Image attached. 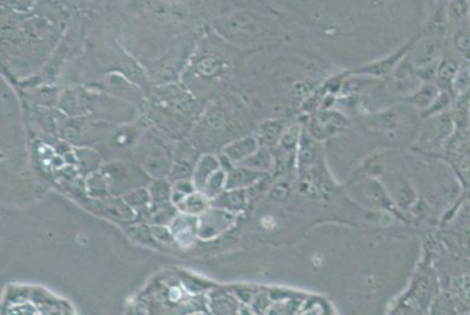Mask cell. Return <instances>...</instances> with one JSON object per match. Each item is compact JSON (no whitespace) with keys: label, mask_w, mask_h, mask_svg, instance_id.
I'll return each instance as SVG.
<instances>
[{"label":"cell","mask_w":470,"mask_h":315,"mask_svg":"<svg viewBox=\"0 0 470 315\" xmlns=\"http://www.w3.org/2000/svg\"><path fill=\"white\" fill-rule=\"evenodd\" d=\"M283 125L281 121H267L258 128V139L266 145L276 144L283 135Z\"/></svg>","instance_id":"cell-4"},{"label":"cell","mask_w":470,"mask_h":315,"mask_svg":"<svg viewBox=\"0 0 470 315\" xmlns=\"http://www.w3.org/2000/svg\"><path fill=\"white\" fill-rule=\"evenodd\" d=\"M64 315H73V313L70 312V309H64Z\"/></svg>","instance_id":"cell-14"},{"label":"cell","mask_w":470,"mask_h":315,"mask_svg":"<svg viewBox=\"0 0 470 315\" xmlns=\"http://www.w3.org/2000/svg\"><path fill=\"white\" fill-rule=\"evenodd\" d=\"M39 315H64V311H61L59 305L41 306L38 307Z\"/></svg>","instance_id":"cell-12"},{"label":"cell","mask_w":470,"mask_h":315,"mask_svg":"<svg viewBox=\"0 0 470 315\" xmlns=\"http://www.w3.org/2000/svg\"><path fill=\"white\" fill-rule=\"evenodd\" d=\"M454 85L459 92H464L470 85V68L459 70L456 77L454 79Z\"/></svg>","instance_id":"cell-10"},{"label":"cell","mask_w":470,"mask_h":315,"mask_svg":"<svg viewBox=\"0 0 470 315\" xmlns=\"http://www.w3.org/2000/svg\"><path fill=\"white\" fill-rule=\"evenodd\" d=\"M469 3H466V1H459V3H454V12L456 14V17L464 18L467 16L468 12H469L470 6H468Z\"/></svg>","instance_id":"cell-13"},{"label":"cell","mask_w":470,"mask_h":315,"mask_svg":"<svg viewBox=\"0 0 470 315\" xmlns=\"http://www.w3.org/2000/svg\"><path fill=\"white\" fill-rule=\"evenodd\" d=\"M407 48H408V46L404 47L402 50L397 51V53L390 56L388 59L379 61V63L370 65V66H367V68H361L360 72H361V73L374 74V76H383V74H387L390 71H392V68H393L395 65L397 64V61L403 57V54L406 53Z\"/></svg>","instance_id":"cell-3"},{"label":"cell","mask_w":470,"mask_h":315,"mask_svg":"<svg viewBox=\"0 0 470 315\" xmlns=\"http://www.w3.org/2000/svg\"><path fill=\"white\" fill-rule=\"evenodd\" d=\"M7 315H38L37 306L28 301L9 306Z\"/></svg>","instance_id":"cell-8"},{"label":"cell","mask_w":470,"mask_h":315,"mask_svg":"<svg viewBox=\"0 0 470 315\" xmlns=\"http://www.w3.org/2000/svg\"><path fill=\"white\" fill-rule=\"evenodd\" d=\"M455 46L466 56H470V27L462 26L455 32L454 36Z\"/></svg>","instance_id":"cell-7"},{"label":"cell","mask_w":470,"mask_h":315,"mask_svg":"<svg viewBox=\"0 0 470 315\" xmlns=\"http://www.w3.org/2000/svg\"><path fill=\"white\" fill-rule=\"evenodd\" d=\"M258 177L260 175L256 172L249 171V170H239V171H235L233 175H231L229 185V186H234V187L245 186L246 184L256 180Z\"/></svg>","instance_id":"cell-6"},{"label":"cell","mask_w":470,"mask_h":315,"mask_svg":"<svg viewBox=\"0 0 470 315\" xmlns=\"http://www.w3.org/2000/svg\"><path fill=\"white\" fill-rule=\"evenodd\" d=\"M439 97V91L435 85H426L408 98V103L417 108H429Z\"/></svg>","instance_id":"cell-2"},{"label":"cell","mask_w":470,"mask_h":315,"mask_svg":"<svg viewBox=\"0 0 470 315\" xmlns=\"http://www.w3.org/2000/svg\"><path fill=\"white\" fill-rule=\"evenodd\" d=\"M299 128L298 126H293L283 131V135L281 137L282 146L285 150H293L298 143L299 139Z\"/></svg>","instance_id":"cell-9"},{"label":"cell","mask_w":470,"mask_h":315,"mask_svg":"<svg viewBox=\"0 0 470 315\" xmlns=\"http://www.w3.org/2000/svg\"><path fill=\"white\" fill-rule=\"evenodd\" d=\"M38 315H39V313H38Z\"/></svg>","instance_id":"cell-15"},{"label":"cell","mask_w":470,"mask_h":315,"mask_svg":"<svg viewBox=\"0 0 470 315\" xmlns=\"http://www.w3.org/2000/svg\"><path fill=\"white\" fill-rule=\"evenodd\" d=\"M204 200H202V197H198V195H193L191 198H188L185 202L186 210L189 213H199V212L202 211L204 208Z\"/></svg>","instance_id":"cell-11"},{"label":"cell","mask_w":470,"mask_h":315,"mask_svg":"<svg viewBox=\"0 0 470 315\" xmlns=\"http://www.w3.org/2000/svg\"><path fill=\"white\" fill-rule=\"evenodd\" d=\"M457 73H459V65H457L456 61L450 59V58L444 59L439 66V70H437L440 81L442 83H446H446L453 84L454 79L456 77Z\"/></svg>","instance_id":"cell-5"},{"label":"cell","mask_w":470,"mask_h":315,"mask_svg":"<svg viewBox=\"0 0 470 315\" xmlns=\"http://www.w3.org/2000/svg\"><path fill=\"white\" fill-rule=\"evenodd\" d=\"M256 148H258V143L256 139L247 138V139H242L229 146L226 148V153H229V158L232 160L240 161L251 158L253 153H256Z\"/></svg>","instance_id":"cell-1"}]
</instances>
